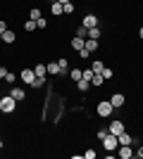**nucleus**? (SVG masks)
<instances>
[{
    "label": "nucleus",
    "mask_w": 143,
    "mask_h": 159,
    "mask_svg": "<svg viewBox=\"0 0 143 159\" xmlns=\"http://www.w3.org/2000/svg\"><path fill=\"white\" fill-rule=\"evenodd\" d=\"M14 105H17V100H14L12 95L0 98V112H2V114H12L14 112Z\"/></svg>",
    "instance_id": "1"
},
{
    "label": "nucleus",
    "mask_w": 143,
    "mask_h": 159,
    "mask_svg": "<svg viewBox=\"0 0 143 159\" xmlns=\"http://www.w3.org/2000/svg\"><path fill=\"white\" fill-rule=\"evenodd\" d=\"M95 112H98V116H102V119H107L110 114L115 112V107H112V102H110V100H102V102H98V107H95Z\"/></svg>",
    "instance_id": "2"
},
{
    "label": "nucleus",
    "mask_w": 143,
    "mask_h": 159,
    "mask_svg": "<svg viewBox=\"0 0 143 159\" xmlns=\"http://www.w3.org/2000/svg\"><path fill=\"white\" fill-rule=\"evenodd\" d=\"M102 147H105L107 152H115L117 147H119V140H117V135H115V133H107V135L102 138Z\"/></svg>",
    "instance_id": "3"
},
{
    "label": "nucleus",
    "mask_w": 143,
    "mask_h": 159,
    "mask_svg": "<svg viewBox=\"0 0 143 159\" xmlns=\"http://www.w3.org/2000/svg\"><path fill=\"white\" fill-rule=\"evenodd\" d=\"M117 154H119V157H122V159H131V157H134V154H136V152H134V150H131L129 145H119V150H117Z\"/></svg>",
    "instance_id": "4"
},
{
    "label": "nucleus",
    "mask_w": 143,
    "mask_h": 159,
    "mask_svg": "<svg viewBox=\"0 0 143 159\" xmlns=\"http://www.w3.org/2000/svg\"><path fill=\"white\" fill-rule=\"evenodd\" d=\"M19 79L24 81V83H29V86H31V83H34V79H36V74L31 71V69H24V71L19 74Z\"/></svg>",
    "instance_id": "5"
},
{
    "label": "nucleus",
    "mask_w": 143,
    "mask_h": 159,
    "mask_svg": "<svg viewBox=\"0 0 143 159\" xmlns=\"http://www.w3.org/2000/svg\"><path fill=\"white\" fill-rule=\"evenodd\" d=\"M81 26H86V29L98 26V17H95V14H86V17H83V24H81Z\"/></svg>",
    "instance_id": "6"
},
{
    "label": "nucleus",
    "mask_w": 143,
    "mask_h": 159,
    "mask_svg": "<svg viewBox=\"0 0 143 159\" xmlns=\"http://www.w3.org/2000/svg\"><path fill=\"white\" fill-rule=\"evenodd\" d=\"M110 102H112V107H115V109H117V107H124V95H122V93H115L112 98H110Z\"/></svg>",
    "instance_id": "7"
},
{
    "label": "nucleus",
    "mask_w": 143,
    "mask_h": 159,
    "mask_svg": "<svg viewBox=\"0 0 143 159\" xmlns=\"http://www.w3.org/2000/svg\"><path fill=\"white\" fill-rule=\"evenodd\" d=\"M50 10H53V14H55V17L64 14V10H62V2H57V0H50Z\"/></svg>",
    "instance_id": "8"
},
{
    "label": "nucleus",
    "mask_w": 143,
    "mask_h": 159,
    "mask_svg": "<svg viewBox=\"0 0 143 159\" xmlns=\"http://www.w3.org/2000/svg\"><path fill=\"white\" fill-rule=\"evenodd\" d=\"M110 133H115V135L124 133V124L122 121H112V124H110Z\"/></svg>",
    "instance_id": "9"
},
{
    "label": "nucleus",
    "mask_w": 143,
    "mask_h": 159,
    "mask_svg": "<svg viewBox=\"0 0 143 159\" xmlns=\"http://www.w3.org/2000/svg\"><path fill=\"white\" fill-rule=\"evenodd\" d=\"M14 38H17V36H14V31H10V29H7L5 33H0V40H5V43H14Z\"/></svg>",
    "instance_id": "10"
},
{
    "label": "nucleus",
    "mask_w": 143,
    "mask_h": 159,
    "mask_svg": "<svg viewBox=\"0 0 143 159\" xmlns=\"http://www.w3.org/2000/svg\"><path fill=\"white\" fill-rule=\"evenodd\" d=\"M10 95H12V98L17 100V102H19V100H24V98H26V93H24L21 88H12V90H10Z\"/></svg>",
    "instance_id": "11"
},
{
    "label": "nucleus",
    "mask_w": 143,
    "mask_h": 159,
    "mask_svg": "<svg viewBox=\"0 0 143 159\" xmlns=\"http://www.w3.org/2000/svg\"><path fill=\"white\" fill-rule=\"evenodd\" d=\"M83 48H86L88 52H93V50H98V40H95V38H86V43H83Z\"/></svg>",
    "instance_id": "12"
},
{
    "label": "nucleus",
    "mask_w": 143,
    "mask_h": 159,
    "mask_svg": "<svg viewBox=\"0 0 143 159\" xmlns=\"http://www.w3.org/2000/svg\"><path fill=\"white\" fill-rule=\"evenodd\" d=\"M76 88H79V93H86L91 88V81H86V79H81V81H76Z\"/></svg>",
    "instance_id": "13"
},
{
    "label": "nucleus",
    "mask_w": 143,
    "mask_h": 159,
    "mask_svg": "<svg viewBox=\"0 0 143 159\" xmlns=\"http://www.w3.org/2000/svg\"><path fill=\"white\" fill-rule=\"evenodd\" d=\"M45 69H48V74H50V76L60 74V64H57V62H50V64H45Z\"/></svg>",
    "instance_id": "14"
},
{
    "label": "nucleus",
    "mask_w": 143,
    "mask_h": 159,
    "mask_svg": "<svg viewBox=\"0 0 143 159\" xmlns=\"http://www.w3.org/2000/svg\"><path fill=\"white\" fill-rule=\"evenodd\" d=\"M102 81H105V79H102V74H95V71H93V79H91V86L100 88V86H102Z\"/></svg>",
    "instance_id": "15"
},
{
    "label": "nucleus",
    "mask_w": 143,
    "mask_h": 159,
    "mask_svg": "<svg viewBox=\"0 0 143 159\" xmlns=\"http://www.w3.org/2000/svg\"><path fill=\"white\" fill-rule=\"evenodd\" d=\"M57 64H60V74H62V76H67V71H69L67 60H64V57H60V60H57Z\"/></svg>",
    "instance_id": "16"
},
{
    "label": "nucleus",
    "mask_w": 143,
    "mask_h": 159,
    "mask_svg": "<svg viewBox=\"0 0 143 159\" xmlns=\"http://www.w3.org/2000/svg\"><path fill=\"white\" fill-rule=\"evenodd\" d=\"M117 140H119V145H131V135H129V133H119Z\"/></svg>",
    "instance_id": "17"
},
{
    "label": "nucleus",
    "mask_w": 143,
    "mask_h": 159,
    "mask_svg": "<svg viewBox=\"0 0 143 159\" xmlns=\"http://www.w3.org/2000/svg\"><path fill=\"white\" fill-rule=\"evenodd\" d=\"M83 43H86V40L79 38V36H76V38H72V48H74V50H83Z\"/></svg>",
    "instance_id": "18"
},
{
    "label": "nucleus",
    "mask_w": 143,
    "mask_h": 159,
    "mask_svg": "<svg viewBox=\"0 0 143 159\" xmlns=\"http://www.w3.org/2000/svg\"><path fill=\"white\" fill-rule=\"evenodd\" d=\"M69 76H72V81L76 83V81L83 79V71H81V69H72V74H69Z\"/></svg>",
    "instance_id": "19"
},
{
    "label": "nucleus",
    "mask_w": 143,
    "mask_h": 159,
    "mask_svg": "<svg viewBox=\"0 0 143 159\" xmlns=\"http://www.w3.org/2000/svg\"><path fill=\"white\" fill-rule=\"evenodd\" d=\"M34 74H36V76H45V74H48V69H45V64H36V69H34Z\"/></svg>",
    "instance_id": "20"
},
{
    "label": "nucleus",
    "mask_w": 143,
    "mask_h": 159,
    "mask_svg": "<svg viewBox=\"0 0 143 159\" xmlns=\"http://www.w3.org/2000/svg\"><path fill=\"white\" fill-rule=\"evenodd\" d=\"M88 38H95V40H98V38H100V29H98V26L88 29Z\"/></svg>",
    "instance_id": "21"
},
{
    "label": "nucleus",
    "mask_w": 143,
    "mask_h": 159,
    "mask_svg": "<svg viewBox=\"0 0 143 159\" xmlns=\"http://www.w3.org/2000/svg\"><path fill=\"white\" fill-rule=\"evenodd\" d=\"M91 69H93V71H95V74H100V71H102V69H105V64H102V62H100V60H95V62H93V66H91Z\"/></svg>",
    "instance_id": "22"
},
{
    "label": "nucleus",
    "mask_w": 143,
    "mask_h": 159,
    "mask_svg": "<svg viewBox=\"0 0 143 159\" xmlns=\"http://www.w3.org/2000/svg\"><path fill=\"white\" fill-rule=\"evenodd\" d=\"M43 83H45V76H36L31 86H34V88H43Z\"/></svg>",
    "instance_id": "23"
},
{
    "label": "nucleus",
    "mask_w": 143,
    "mask_h": 159,
    "mask_svg": "<svg viewBox=\"0 0 143 159\" xmlns=\"http://www.w3.org/2000/svg\"><path fill=\"white\" fill-rule=\"evenodd\" d=\"M76 36H79V38H88V29H86V26H79V29H76Z\"/></svg>",
    "instance_id": "24"
},
{
    "label": "nucleus",
    "mask_w": 143,
    "mask_h": 159,
    "mask_svg": "<svg viewBox=\"0 0 143 159\" xmlns=\"http://www.w3.org/2000/svg\"><path fill=\"white\" fill-rule=\"evenodd\" d=\"M29 17H31V19H41V10H38V7H34V10H31V12H29Z\"/></svg>",
    "instance_id": "25"
},
{
    "label": "nucleus",
    "mask_w": 143,
    "mask_h": 159,
    "mask_svg": "<svg viewBox=\"0 0 143 159\" xmlns=\"http://www.w3.org/2000/svg\"><path fill=\"white\" fill-rule=\"evenodd\" d=\"M62 10H64V14H74V5H72V2H64Z\"/></svg>",
    "instance_id": "26"
},
{
    "label": "nucleus",
    "mask_w": 143,
    "mask_h": 159,
    "mask_svg": "<svg viewBox=\"0 0 143 159\" xmlns=\"http://www.w3.org/2000/svg\"><path fill=\"white\" fill-rule=\"evenodd\" d=\"M34 29H38V26H36V21H34V19H29L26 24H24V31H34Z\"/></svg>",
    "instance_id": "27"
},
{
    "label": "nucleus",
    "mask_w": 143,
    "mask_h": 159,
    "mask_svg": "<svg viewBox=\"0 0 143 159\" xmlns=\"http://www.w3.org/2000/svg\"><path fill=\"white\" fill-rule=\"evenodd\" d=\"M100 74H102V79H112V69H110V66H105Z\"/></svg>",
    "instance_id": "28"
},
{
    "label": "nucleus",
    "mask_w": 143,
    "mask_h": 159,
    "mask_svg": "<svg viewBox=\"0 0 143 159\" xmlns=\"http://www.w3.org/2000/svg\"><path fill=\"white\" fill-rule=\"evenodd\" d=\"M79 57H81V60H88V57H91V52L86 50V48H83V50H79Z\"/></svg>",
    "instance_id": "29"
},
{
    "label": "nucleus",
    "mask_w": 143,
    "mask_h": 159,
    "mask_svg": "<svg viewBox=\"0 0 143 159\" xmlns=\"http://www.w3.org/2000/svg\"><path fill=\"white\" fill-rule=\"evenodd\" d=\"M83 79H86V81L93 79V69H86V71H83Z\"/></svg>",
    "instance_id": "30"
},
{
    "label": "nucleus",
    "mask_w": 143,
    "mask_h": 159,
    "mask_svg": "<svg viewBox=\"0 0 143 159\" xmlns=\"http://www.w3.org/2000/svg\"><path fill=\"white\" fill-rule=\"evenodd\" d=\"M107 133H110V128H100V131H98V138H105V135H107Z\"/></svg>",
    "instance_id": "31"
},
{
    "label": "nucleus",
    "mask_w": 143,
    "mask_h": 159,
    "mask_svg": "<svg viewBox=\"0 0 143 159\" xmlns=\"http://www.w3.org/2000/svg\"><path fill=\"white\" fill-rule=\"evenodd\" d=\"M36 26H38V29H45L48 21H45V19H36Z\"/></svg>",
    "instance_id": "32"
},
{
    "label": "nucleus",
    "mask_w": 143,
    "mask_h": 159,
    "mask_svg": "<svg viewBox=\"0 0 143 159\" xmlns=\"http://www.w3.org/2000/svg\"><path fill=\"white\" fill-rule=\"evenodd\" d=\"M14 79H17V76H14V74H10V71H7V76H5V81H7V83H14Z\"/></svg>",
    "instance_id": "33"
},
{
    "label": "nucleus",
    "mask_w": 143,
    "mask_h": 159,
    "mask_svg": "<svg viewBox=\"0 0 143 159\" xmlns=\"http://www.w3.org/2000/svg\"><path fill=\"white\" fill-rule=\"evenodd\" d=\"M7 31V24H5V19H0V33H5Z\"/></svg>",
    "instance_id": "34"
},
{
    "label": "nucleus",
    "mask_w": 143,
    "mask_h": 159,
    "mask_svg": "<svg viewBox=\"0 0 143 159\" xmlns=\"http://www.w3.org/2000/svg\"><path fill=\"white\" fill-rule=\"evenodd\" d=\"M83 157H86V159H93L95 152H93V150H88V152H83Z\"/></svg>",
    "instance_id": "35"
},
{
    "label": "nucleus",
    "mask_w": 143,
    "mask_h": 159,
    "mask_svg": "<svg viewBox=\"0 0 143 159\" xmlns=\"http://www.w3.org/2000/svg\"><path fill=\"white\" fill-rule=\"evenodd\" d=\"M5 76H7V69H5V66H0V79H5Z\"/></svg>",
    "instance_id": "36"
},
{
    "label": "nucleus",
    "mask_w": 143,
    "mask_h": 159,
    "mask_svg": "<svg viewBox=\"0 0 143 159\" xmlns=\"http://www.w3.org/2000/svg\"><path fill=\"white\" fill-rule=\"evenodd\" d=\"M136 154H138V157H143V147H141V150H138V152H136Z\"/></svg>",
    "instance_id": "37"
},
{
    "label": "nucleus",
    "mask_w": 143,
    "mask_h": 159,
    "mask_svg": "<svg viewBox=\"0 0 143 159\" xmlns=\"http://www.w3.org/2000/svg\"><path fill=\"white\" fill-rule=\"evenodd\" d=\"M138 38H143V26H141V31H138Z\"/></svg>",
    "instance_id": "38"
},
{
    "label": "nucleus",
    "mask_w": 143,
    "mask_h": 159,
    "mask_svg": "<svg viewBox=\"0 0 143 159\" xmlns=\"http://www.w3.org/2000/svg\"><path fill=\"white\" fill-rule=\"evenodd\" d=\"M57 2H62V5H64V2H72V0H57Z\"/></svg>",
    "instance_id": "39"
}]
</instances>
